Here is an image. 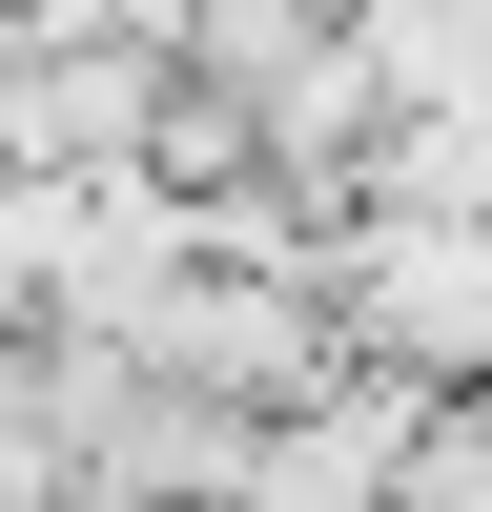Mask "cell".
Wrapping results in <instances>:
<instances>
[{"label":"cell","instance_id":"obj_2","mask_svg":"<svg viewBox=\"0 0 492 512\" xmlns=\"http://www.w3.org/2000/svg\"><path fill=\"white\" fill-rule=\"evenodd\" d=\"M410 431H431V390L349 349L328 390H287L267 431H246V512H390L410 492Z\"/></svg>","mask_w":492,"mask_h":512},{"label":"cell","instance_id":"obj_1","mask_svg":"<svg viewBox=\"0 0 492 512\" xmlns=\"http://www.w3.org/2000/svg\"><path fill=\"white\" fill-rule=\"evenodd\" d=\"M328 328L410 390H492V205H369L328 226Z\"/></svg>","mask_w":492,"mask_h":512}]
</instances>
